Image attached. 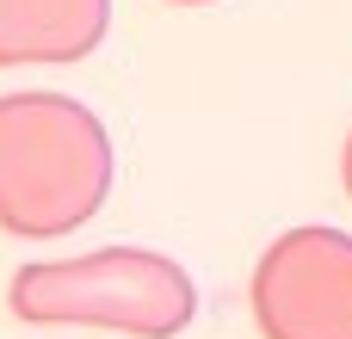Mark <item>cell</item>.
Returning <instances> with one entry per match:
<instances>
[{"mask_svg":"<svg viewBox=\"0 0 352 339\" xmlns=\"http://www.w3.org/2000/svg\"><path fill=\"white\" fill-rule=\"evenodd\" d=\"M111 136L68 93L0 99V229L19 241L74 235L111 198Z\"/></svg>","mask_w":352,"mask_h":339,"instance_id":"1","label":"cell"},{"mask_svg":"<svg viewBox=\"0 0 352 339\" xmlns=\"http://www.w3.org/2000/svg\"><path fill=\"white\" fill-rule=\"evenodd\" d=\"M6 309L31 327H93L124 339H173L198 315V284L173 253L93 247L74 259H31L6 284Z\"/></svg>","mask_w":352,"mask_h":339,"instance_id":"2","label":"cell"},{"mask_svg":"<svg viewBox=\"0 0 352 339\" xmlns=\"http://www.w3.org/2000/svg\"><path fill=\"white\" fill-rule=\"evenodd\" d=\"M260 339H352V235L328 222L285 229L248 284Z\"/></svg>","mask_w":352,"mask_h":339,"instance_id":"3","label":"cell"},{"mask_svg":"<svg viewBox=\"0 0 352 339\" xmlns=\"http://www.w3.org/2000/svg\"><path fill=\"white\" fill-rule=\"evenodd\" d=\"M111 31V0H0V68L87 62Z\"/></svg>","mask_w":352,"mask_h":339,"instance_id":"4","label":"cell"},{"mask_svg":"<svg viewBox=\"0 0 352 339\" xmlns=\"http://www.w3.org/2000/svg\"><path fill=\"white\" fill-rule=\"evenodd\" d=\"M340 185H346V198H352V130H346V148H340Z\"/></svg>","mask_w":352,"mask_h":339,"instance_id":"5","label":"cell"},{"mask_svg":"<svg viewBox=\"0 0 352 339\" xmlns=\"http://www.w3.org/2000/svg\"><path fill=\"white\" fill-rule=\"evenodd\" d=\"M167 6H217V0H167Z\"/></svg>","mask_w":352,"mask_h":339,"instance_id":"6","label":"cell"}]
</instances>
